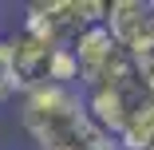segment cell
I'll return each instance as SVG.
<instances>
[{"label": "cell", "mask_w": 154, "mask_h": 150, "mask_svg": "<svg viewBox=\"0 0 154 150\" xmlns=\"http://www.w3.org/2000/svg\"><path fill=\"white\" fill-rule=\"evenodd\" d=\"M20 123L40 150H119L87 118L79 87H40L20 99Z\"/></svg>", "instance_id": "1"}, {"label": "cell", "mask_w": 154, "mask_h": 150, "mask_svg": "<svg viewBox=\"0 0 154 150\" xmlns=\"http://www.w3.org/2000/svg\"><path fill=\"white\" fill-rule=\"evenodd\" d=\"M103 28L131 59L154 51V0H115V4H107Z\"/></svg>", "instance_id": "2"}, {"label": "cell", "mask_w": 154, "mask_h": 150, "mask_svg": "<svg viewBox=\"0 0 154 150\" xmlns=\"http://www.w3.org/2000/svg\"><path fill=\"white\" fill-rule=\"evenodd\" d=\"M4 44H8V59H12V75H16V91L20 95L51 87V55H55L51 44L28 36L24 28H16Z\"/></svg>", "instance_id": "3"}, {"label": "cell", "mask_w": 154, "mask_h": 150, "mask_svg": "<svg viewBox=\"0 0 154 150\" xmlns=\"http://www.w3.org/2000/svg\"><path fill=\"white\" fill-rule=\"evenodd\" d=\"M16 95V75H12V59H8V44L0 40V103H8Z\"/></svg>", "instance_id": "4"}]
</instances>
